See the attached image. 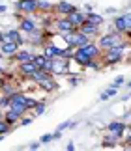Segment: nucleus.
<instances>
[{
  "label": "nucleus",
  "mask_w": 131,
  "mask_h": 151,
  "mask_svg": "<svg viewBox=\"0 0 131 151\" xmlns=\"http://www.w3.org/2000/svg\"><path fill=\"white\" fill-rule=\"evenodd\" d=\"M124 50H126V43L103 50V52H101V56H99L101 62H103V65H116V63H120L124 60Z\"/></svg>",
  "instance_id": "nucleus-1"
},
{
  "label": "nucleus",
  "mask_w": 131,
  "mask_h": 151,
  "mask_svg": "<svg viewBox=\"0 0 131 151\" xmlns=\"http://www.w3.org/2000/svg\"><path fill=\"white\" fill-rule=\"evenodd\" d=\"M122 43H126V41H124V34H118L116 30L107 32L105 36L99 37V41H98V45H99L101 50L112 49V47H116V45H122Z\"/></svg>",
  "instance_id": "nucleus-2"
},
{
  "label": "nucleus",
  "mask_w": 131,
  "mask_h": 151,
  "mask_svg": "<svg viewBox=\"0 0 131 151\" xmlns=\"http://www.w3.org/2000/svg\"><path fill=\"white\" fill-rule=\"evenodd\" d=\"M15 17L19 19V30L23 32V34H32V32H36V30H39V26H38V22H36L32 17H25V15H21V13H15Z\"/></svg>",
  "instance_id": "nucleus-3"
},
{
  "label": "nucleus",
  "mask_w": 131,
  "mask_h": 151,
  "mask_svg": "<svg viewBox=\"0 0 131 151\" xmlns=\"http://www.w3.org/2000/svg\"><path fill=\"white\" fill-rule=\"evenodd\" d=\"M69 62L68 58L64 56H58V58H52V77H60V75H69Z\"/></svg>",
  "instance_id": "nucleus-4"
},
{
  "label": "nucleus",
  "mask_w": 131,
  "mask_h": 151,
  "mask_svg": "<svg viewBox=\"0 0 131 151\" xmlns=\"http://www.w3.org/2000/svg\"><path fill=\"white\" fill-rule=\"evenodd\" d=\"M52 26H55V30L56 34H68V32H75V30H79L73 22H71L68 17H56L55 21H52Z\"/></svg>",
  "instance_id": "nucleus-5"
},
{
  "label": "nucleus",
  "mask_w": 131,
  "mask_h": 151,
  "mask_svg": "<svg viewBox=\"0 0 131 151\" xmlns=\"http://www.w3.org/2000/svg\"><path fill=\"white\" fill-rule=\"evenodd\" d=\"M15 9L19 11V13H25V15L38 13V0H17Z\"/></svg>",
  "instance_id": "nucleus-6"
},
{
  "label": "nucleus",
  "mask_w": 131,
  "mask_h": 151,
  "mask_svg": "<svg viewBox=\"0 0 131 151\" xmlns=\"http://www.w3.org/2000/svg\"><path fill=\"white\" fill-rule=\"evenodd\" d=\"M77 8L73 4H69V2H66V0H58V2L55 4V8H52V13L58 15V17H68L69 13H73Z\"/></svg>",
  "instance_id": "nucleus-7"
},
{
  "label": "nucleus",
  "mask_w": 131,
  "mask_h": 151,
  "mask_svg": "<svg viewBox=\"0 0 131 151\" xmlns=\"http://www.w3.org/2000/svg\"><path fill=\"white\" fill-rule=\"evenodd\" d=\"M71 60H73L79 67H86L88 65V62L92 60L90 58V54L84 50V47H79V49H75L73 50V56H71Z\"/></svg>",
  "instance_id": "nucleus-8"
},
{
  "label": "nucleus",
  "mask_w": 131,
  "mask_h": 151,
  "mask_svg": "<svg viewBox=\"0 0 131 151\" xmlns=\"http://www.w3.org/2000/svg\"><path fill=\"white\" fill-rule=\"evenodd\" d=\"M79 32H81V34H84V36H88L90 39H94L96 36H99V26H98V24H94V22H90V21L86 19V21L79 26Z\"/></svg>",
  "instance_id": "nucleus-9"
},
{
  "label": "nucleus",
  "mask_w": 131,
  "mask_h": 151,
  "mask_svg": "<svg viewBox=\"0 0 131 151\" xmlns=\"http://www.w3.org/2000/svg\"><path fill=\"white\" fill-rule=\"evenodd\" d=\"M4 41H11V43L23 45V43H25V37H23V32L19 30V28H9L8 32H4Z\"/></svg>",
  "instance_id": "nucleus-10"
},
{
  "label": "nucleus",
  "mask_w": 131,
  "mask_h": 151,
  "mask_svg": "<svg viewBox=\"0 0 131 151\" xmlns=\"http://www.w3.org/2000/svg\"><path fill=\"white\" fill-rule=\"evenodd\" d=\"M64 52H66V49L56 47L55 43H45V45H43V54H45L47 58H58V56H64Z\"/></svg>",
  "instance_id": "nucleus-11"
},
{
  "label": "nucleus",
  "mask_w": 131,
  "mask_h": 151,
  "mask_svg": "<svg viewBox=\"0 0 131 151\" xmlns=\"http://www.w3.org/2000/svg\"><path fill=\"white\" fill-rule=\"evenodd\" d=\"M49 77H52V73L45 71L43 67H38V69H36V71H34V73L30 75V77H28V78H30L32 82H34L36 86H38L39 82H43V80H45V78H49Z\"/></svg>",
  "instance_id": "nucleus-12"
},
{
  "label": "nucleus",
  "mask_w": 131,
  "mask_h": 151,
  "mask_svg": "<svg viewBox=\"0 0 131 151\" xmlns=\"http://www.w3.org/2000/svg\"><path fill=\"white\" fill-rule=\"evenodd\" d=\"M32 58H34V52L30 50H17L13 56H9V60H13L17 63H25V62H32Z\"/></svg>",
  "instance_id": "nucleus-13"
},
{
  "label": "nucleus",
  "mask_w": 131,
  "mask_h": 151,
  "mask_svg": "<svg viewBox=\"0 0 131 151\" xmlns=\"http://www.w3.org/2000/svg\"><path fill=\"white\" fill-rule=\"evenodd\" d=\"M38 88H41L45 93H55V91L58 90V84H56V80L52 78V77H49V78H45L43 82H39Z\"/></svg>",
  "instance_id": "nucleus-14"
},
{
  "label": "nucleus",
  "mask_w": 131,
  "mask_h": 151,
  "mask_svg": "<svg viewBox=\"0 0 131 151\" xmlns=\"http://www.w3.org/2000/svg\"><path fill=\"white\" fill-rule=\"evenodd\" d=\"M19 49H21V45H19V43H11V41H4V43H0V50L4 52V56H13Z\"/></svg>",
  "instance_id": "nucleus-15"
},
{
  "label": "nucleus",
  "mask_w": 131,
  "mask_h": 151,
  "mask_svg": "<svg viewBox=\"0 0 131 151\" xmlns=\"http://www.w3.org/2000/svg\"><path fill=\"white\" fill-rule=\"evenodd\" d=\"M122 134H116V132H109L107 131V136L103 138V142H101V146L103 147H114L118 142H120Z\"/></svg>",
  "instance_id": "nucleus-16"
},
{
  "label": "nucleus",
  "mask_w": 131,
  "mask_h": 151,
  "mask_svg": "<svg viewBox=\"0 0 131 151\" xmlns=\"http://www.w3.org/2000/svg\"><path fill=\"white\" fill-rule=\"evenodd\" d=\"M36 69H38V67H36V63L34 62H25V63H19V69H17V71H19V75H21V77H30V75L36 71Z\"/></svg>",
  "instance_id": "nucleus-17"
},
{
  "label": "nucleus",
  "mask_w": 131,
  "mask_h": 151,
  "mask_svg": "<svg viewBox=\"0 0 131 151\" xmlns=\"http://www.w3.org/2000/svg\"><path fill=\"white\" fill-rule=\"evenodd\" d=\"M68 19H69L71 22H73V24H75L77 28H79V26L82 24V22L86 21V13H84V11H81V9H75L73 13H69V15H68Z\"/></svg>",
  "instance_id": "nucleus-18"
},
{
  "label": "nucleus",
  "mask_w": 131,
  "mask_h": 151,
  "mask_svg": "<svg viewBox=\"0 0 131 151\" xmlns=\"http://www.w3.org/2000/svg\"><path fill=\"white\" fill-rule=\"evenodd\" d=\"M52 0H38V13H43V15H51L52 13Z\"/></svg>",
  "instance_id": "nucleus-19"
},
{
  "label": "nucleus",
  "mask_w": 131,
  "mask_h": 151,
  "mask_svg": "<svg viewBox=\"0 0 131 151\" xmlns=\"http://www.w3.org/2000/svg\"><path fill=\"white\" fill-rule=\"evenodd\" d=\"M4 119L8 121V123L11 125V127H15V125H19V121H21V116L17 114V112H13L11 108H8L4 112Z\"/></svg>",
  "instance_id": "nucleus-20"
},
{
  "label": "nucleus",
  "mask_w": 131,
  "mask_h": 151,
  "mask_svg": "<svg viewBox=\"0 0 131 151\" xmlns=\"http://www.w3.org/2000/svg\"><path fill=\"white\" fill-rule=\"evenodd\" d=\"M107 131H109V132H116V134H122L124 136L126 123H124V121H111V123L107 125Z\"/></svg>",
  "instance_id": "nucleus-21"
},
{
  "label": "nucleus",
  "mask_w": 131,
  "mask_h": 151,
  "mask_svg": "<svg viewBox=\"0 0 131 151\" xmlns=\"http://www.w3.org/2000/svg\"><path fill=\"white\" fill-rule=\"evenodd\" d=\"M114 30L118 34H124L126 36L127 34V24H126V19H124V15H118L114 19Z\"/></svg>",
  "instance_id": "nucleus-22"
},
{
  "label": "nucleus",
  "mask_w": 131,
  "mask_h": 151,
  "mask_svg": "<svg viewBox=\"0 0 131 151\" xmlns=\"http://www.w3.org/2000/svg\"><path fill=\"white\" fill-rule=\"evenodd\" d=\"M84 50L88 52V54H90V58H99V56H101V52H103V50L99 49V45H98V43H94V41L88 43L86 47H84Z\"/></svg>",
  "instance_id": "nucleus-23"
},
{
  "label": "nucleus",
  "mask_w": 131,
  "mask_h": 151,
  "mask_svg": "<svg viewBox=\"0 0 131 151\" xmlns=\"http://www.w3.org/2000/svg\"><path fill=\"white\" fill-rule=\"evenodd\" d=\"M0 91H2V95H13L15 93V91H17V88H15V86L13 84H9V82H6V80L2 78V80H0Z\"/></svg>",
  "instance_id": "nucleus-24"
},
{
  "label": "nucleus",
  "mask_w": 131,
  "mask_h": 151,
  "mask_svg": "<svg viewBox=\"0 0 131 151\" xmlns=\"http://www.w3.org/2000/svg\"><path fill=\"white\" fill-rule=\"evenodd\" d=\"M86 19L90 22H94V24H98V26L103 24V17H101L99 13H94V11H86Z\"/></svg>",
  "instance_id": "nucleus-25"
},
{
  "label": "nucleus",
  "mask_w": 131,
  "mask_h": 151,
  "mask_svg": "<svg viewBox=\"0 0 131 151\" xmlns=\"http://www.w3.org/2000/svg\"><path fill=\"white\" fill-rule=\"evenodd\" d=\"M9 108L13 110V112H17V114L21 116V118H23V116H25V114L28 112V108H26V103H13Z\"/></svg>",
  "instance_id": "nucleus-26"
},
{
  "label": "nucleus",
  "mask_w": 131,
  "mask_h": 151,
  "mask_svg": "<svg viewBox=\"0 0 131 151\" xmlns=\"http://www.w3.org/2000/svg\"><path fill=\"white\" fill-rule=\"evenodd\" d=\"M32 62L36 63V67H43V65H45V62H47V56L43 54V52H39V54H34Z\"/></svg>",
  "instance_id": "nucleus-27"
},
{
  "label": "nucleus",
  "mask_w": 131,
  "mask_h": 151,
  "mask_svg": "<svg viewBox=\"0 0 131 151\" xmlns=\"http://www.w3.org/2000/svg\"><path fill=\"white\" fill-rule=\"evenodd\" d=\"M45 110H47V103H45V101H39L38 104H36V108L32 110V112H34V118H39V116L43 114Z\"/></svg>",
  "instance_id": "nucleus-28"
},
{
  "label": "nucleus",
  "mask_w": 131,
  "mask_h": 151,
  "mask_svg": "<svg viewBox=\"0 0 131 151\" xmlns=\"http://www.w3.org/2000/svg\"><path fill=\"white\" fill-rule=\"evenodd\" d=\"M11 129H13V127H11V125H9V123H8V121H6L4 118L0 119V134H4V136H6V134H8V132H9Z\"/></svg>",
  "instance_id": "nucleus-29"
},
{
  "label": "nucleus",
  "mask_w": 131,
  "mask_h": 151,
  "mask_svg": "<svg viewBox=\"0 0 131 151\" xmlns=\"http://www.w3.org/2000/svg\"><path fill=\"white\" fill-rule=\"evenodd\" d=\"M9 106H11L9 97H8V95H2V97H0V108H2V110H8Z\"/></svg>",
  "instance_id": "nucleus-30"
},
{
  "label": "nucleus",
  "mask_w": 131,
  "mask_h": 151,
  "mask_svg": "<svg viewBox=\"0 0 131 151\" xmlns=\"http://www.w3.org/2000/svg\"><path fill=\"white\" fill-rule=\"evenodd\" d=\"M38 103H39L38 99H32V97H28V99H26V108H28V112H30V110H34Z\"/></svg>",
  "instance_id": "nucleus-31"
},
{
  "label": "nucleus",
  "mask_w": 131,
  "mask_h": 151,
  "mask_svg": "<svg viewBox=\"0 0 131 151\" xmlns=\"http://www.w3.org/2000/svg\"><path fill=\"white\" fill-rule=\"evenodd\" d=\"M52 140H55V134H51V132H49V134H43V136L39 138L41 144H49V142H52Z\"/></svg>",
  "instance_id": "nucleus-32"
},
{
  "label": "nucleus",
  "mask_w": 131,
  "mask_h": 151,
  "mask_svg": "<svg viewBox=\"0 0 131 151\" xmlns=\"http://www.w3.org/2000/svg\"><path fill=\"white\" fill-rule=\"evenodd\" d=\"M105 91L109 93V97H114V95H116V91H118V86H114V84H112V86H109V88H107Z\"/></svg>",
  "instance_id": "nucleus-33"
},
{
  "label": "nucleus",
  "mask_w": 131,
  "mask_h": 151,
  "mask_svg": "<svg viewBox=\"0 0 131 151\" xmlns=\"http://www.w3.org/2000/svg\"><path fill=\"white\" fill-rule=\"evenodd\" d=\"M32 121H34V116H32V118H23V119L19 121V125H21V127H26V125H30Z\"/></svg>",
  "instance_id": "nucleus-34"
},
{
  "label": "nucleus",
  "mask_w": 131,
  "mask_h": 151,
  "mask_svg": "<svg viewBox=\"0 0 131 151\" xmlns=\"http://www.w3.org/2000/svg\"><path fill=\"white\" fill-rule=\"evenodd\" d=\"M124 19H126V24H127V32H131V11L124 13Z\"/></svg>",
  "instance_id": "nucleus-35"
},
{
  "label": "nucleus",
  "mask_w": 131,
  "mask_h": 151,
  "mask_svg": "<svg viewBox=\"0 0 131 151\" xmlns=\"http://www.w3.org/2000/svg\"><path fill=\"white\" fill-rule=\"evenodd\" d=\"M43 69L45 71H52V58H47V62H45V65H43Z\"/></svg>",
  "instance_id": "nucleus-36"
},
{
  "label": "nucleus",
  "mask_w": 131,
  "mask_h": 151,
  "mask_svg": "<svg viewBox=\"0 0 131 151\" xmlns=\"http://www.w3.org/2000/svg\"><path fill=\"white\" fill-rule=\"evenodd\" d=\"M68 127H71V121H62V123L56 127V131H64V129H68Z\"/></svg>",
  "instance_id": "nucleus-37"
},
{
  "label": "nucleus",
  "mask_w": 131,
  "mask_h": 151,
  "mask_svg": "<svg viewBox=\"0 0 131 151\" xmlns=\"http://www.w3.org/2000/svg\"><path fill=\"white\" fill-rule=\"evenodd\" d=\"M41 147V142H34V144H30V146H28L26 149H30V151H38Z\"/></svg>",
  "instance_id": "nucleus-38"
},
{
  "label": "nucleus",
  "mask_w": 131,
  "mask_h": 151,
  "mask_svg": "<svg viewBox=\"0 0 131 151\" xmlns=\"http://www.w3.org/2000/svg\"><path fill=\"white\" fill-rule=\"evenodd\" d=\"M122 84H124V77H118L114 80V86H122Z\"/></svg>",
  "instance_id": "nucleus-39"
},
{
  "label": "nucleus",
  "mask_w": 131,
  "mask_h": 151,
  "mask_svg": "<svg viewBox=\"0 0 131 151\" xmlns=\"http://www.w3.org/2000/svg\"><path fill=\"white\" fill-rule=\"evenodd\" d=\"M101 101H109V93H107V91L101 93Z\"/></svg>",
  "instance_id": "nucleus-40"
},
{
  "label": "nucleus",
  "mask_w": 131,
  "mask_h": 151,
  "mask_svg": "<svg viewBox=\"0 0 131 151\" xmlns=\"http://www.w3.org/2000/svg\"><path fill=\"white\" fill-rule=\"evenodd\" d=\"M58 138H62V131H55V140H58Z\"/></svg>",
  "instance_id": "nucleus-41"
},
{
  "label": "nucleus",
  "mask_w": 131,
  "mask_h": 151,
  "mask_svg": "<svg viewBox=\"0 0 131 151\" xmlns=\"http://www.w3.org/2000/svg\"><path fill=\"white\" fill-rule=\"evenodd\" d=\"M6 11H8V8H6L4 4H0V15H2V13H6Z\"/></svg>",
  "instance_id": "nucleus-42"
},
{
  "label": "nucleus",
  "mask_w": 131,
  "mask_h": 151,
  "mask_svg": "<svg viewBox=\"0 0 131 151\" xmlns=\"http://www.w3.org/2000/svg\"><path fill=\"white\" fill-rule=\"evenodd\" d=\"M66 149H68V151H73V149H75V146H73V144H71V142H69V144H68V146H66Z\"/></svg>",
  "instance_id": "nucleus-43"
},
{
  "label": "nucleus",
  "mask_w": 131,
  "mask_h": 151,
  "mask_svg": "<svg viewBox=\"0 0 131 151\" xmlns=\"http://www.w3.org/2000/svg\"><path fill=\"white\" fill-rule=\"evenodd\" d=\"M71 84H73V86H77V84H79V78H77V77H73V78H71Z\"/></svg>",
  "instance_id": "nucleus-44"
},
{
  "label": "nucleus",
  "mask_w": 131,
  "mask_h": 151,
  "mask_svg": "<svg viewBox=\"0 0 131 151\" xmlns=\"http://www.w3.org/2000/svg\"><path fill=\"white\" fill-rule=\"evenodd\" d=\"M4 41V32H0V43Z\"/></svg>",
  "instance_id": "nucleus-45"
},
{
  "label": "nucleus",
  "mask_w": 131,
  "mask_h": 151,
  "mask_svg": "<svg viewBox=\"0 0 131 151\" xmlns=\"http://www.w3.org/2000/svg\"><path fill=\"white\" fill-rule=\"evenodd\" d=\"M2 118H4V110L0 108V119H2Z\"/></svg>",
  "instance_id": "nucleus-46"
},
{
  "label": "nucleus",
  "mask_w": 131,
  "mask_h": 151,
  "mask_svg": "<svg viewBox=\"0 0 131 151\" xmlns=\"http://www.w3.org/2000/svg\"><path fill=\"white\" fill-rule=\"evenodd\" d=\"M2 58H4V52H2V50H0V60H2Z\"/></svg>",
  "instance_id": "nucleus-47"
},
{
  "label": "nucleus",
  "mask_w": 131,
  "mask_h": 151,
  "mask_svg": "<svg viewBox=\"0 0 131 151\" xmlns=\"http://www.w3.org/2000/svg\"><path fill=\"white\" fill-rule=\"evenodd\" d=\"M4 140V134H0V142H2Z\"/></svg>",
  "instance_id": "nucleus-48"
},
{
  "label": "nucleus",
  "mask_w": 131,
  "mask_h": 151,
  "mask_svg": "<svg viewBox=\"0 0 131 151\" xmlns=\"http://www.w3.org/2000/svg\"><path fill=\"white\" fill-rule=\"evenodd\" d=\"M127 88H131V80H129V82H127Z\"/></svg>",
  "instance_id": "nucleus-49"
},
{
  "label": "nucleus",
  "mask_w": 131,
  "mask_h": 151,
  "mask_svg": "<svg viewBox=\"0 0 131 151\" xmlns=\"http://www.w3.org/2000/svg\"><path fill=\"white\" fill-rule=\"evenodd\" d=\"M2 78H4V75H0V80H2Z\"/></svg>",
  "instance_id": "nucleus-50"
}]
</instances>
